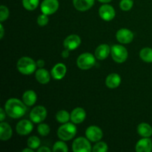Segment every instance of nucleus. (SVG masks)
<instances>
[{
  "label": "nucleus",
  "mask_w": 152,
  "mask_h": 152,
  "mask_svg": "<svg viewBox=\"0 0 152 152\" xmlns=\"http://www.w3.org/2000/svg\"><path fill=\"white\" fill-rule=\"evenodd\" d=\"M134 2L132 0H121L120 3V7L123 11H129L133 7Z\"/></svg>",
  "instance_id": "obj_30"
},
{
  "label": "nucleus",
  "mask_w": 152,
  "mask_h": 152,
  "mask_svg": "<svg viewBox=\"0 0 152 152\" xmlns=\"http://www.w3.org/2000/svg\"><path fill=\"white\" fill-rule=\"evenodd\" d=\"M35 77L37 81L41 84H47L50 81V74L47 70L41 68L36 71Z\"/></svg>",
  "instance_id": "obj_22"
},
{
  "label": "nucleus",
  "mask_w": 152,
  "mask_h": 152,
  "mask_svg": "<svg viewBox=\"0 0 152 152\" xmlns=\"http://www.w3.org/2000/svg\"><path fill=\"white\" fill-rule=\"evenodd\" d=\"M77 134V127L73 123H66L59 128L57 136L59 139L64 141H68L73 139Z\"/></svg>",
  "instance_id": "obj_3"
},
{
  "label": "nucleus",
  "mask_w": 152,
  "mask_h": 152,
  "mask_svg": "<svg viewBox=\"0 0 152 152\" xmlns=\"http://www.w3.org/2000/svg\"><path fill=\"white\" fill-rule=\"evenodd\" d=\"M53 151H62V152H68V145L64 142L63 141H58L53 145Z\"/></svg>",
  "instance_id": "obj_28"
},
{
  "label": "nucleus",
  "mask_w": 152,
  "mask_h": 152,
  "mask_svg": "<svg viewBox=\"0 0 152 152\" xmlns=\"http://www.w3.org/2000/svg\"><path fill=\"white\" fill-rule=\"evenodd\" d=\"M108 151V145L104 142H98L92 148L93 152H105Z\"/></svg>",
  "instance_id": "obj_31"
},
{
  "label": "nucleus",
  "mask_w": 152,
  "mask_h": 152,
  "mask_svg": "<svg viewBox=\"0 0 152 152\" xmlns=\"http://www.w3.org/2000/svg\"><path fill=\"white\" fill-rule=\"evenodd\" d=\"M116 38L119 42L122 44H129L134 39V34L130 30L121 28L118 30L116 34Z\"/></svg>",
  "instance_id": "obj_11"
},
{
  "label": "nucleus",
  "mask_w": 152,
  "mask_h": 152,
  "mask_svg": "<svg viewBox=\"0 0 152 152\" xmlns=\"http://www.w3.org/2000/svg\"><path fill=\"white\" fill-rule=\"evenodd\" d=\"M48 15L45 14V13L40 14L39 16H38V18H37V23H38V25L41 27L45 26L46 25H48Z\"/></svg>",
  "instance_id": "obj_33"
},
{
  "label": "nucleus",
  "mask_w": 152,
  "mask_h": 152,
  "mask_svg": "<svg viewBox=\"0 0 152 152\" xmlns=\"http://www.w3.org/2000/svg\"><path fill=\"white\" fill-rule=\"evenodd\" d=\"M69 51H70V50L65 48V50H64L62 52V56L63 59H67V58L69 56V54H70Z\"/></svg>",
  "instance_id": "obj_36"
},
{
  "label": "nucleus",
  "mask_w": 152,
  "mask_h": 152,
  "mask_svg": "<svg viewBox=\"0 0 152 152\" xmlns=\"http://www.w3.org/2000/svg\"><path fill=\"white\" fill-rule=\"evenodd\" d=\"M0 31H1V32H0V38L2 39L3 37H4V27H3L2 23H1V24H0Z\"/></svg>",
  "instance_id": "obj_38"
},
{
  "label": "nucleus",
  "mask_w": 152,
  "mask_h": 152,
  "mask_svg": "<svg viewBox=\"0 0 152 152\" xmlns=\"http://www.w3.org/2000/svg\"><path fill=\"white\" fill-rule=\"evenodd\" d=\"M99 15L103 20L109 22L115 17V10L111 5L108 4H102L99 9Z\"/></svg>",
  "instance_id": "obj_10"
},
{
  "label": "nucleus",
  "mask_w": 152,
  "mask_h": 152,
  "mask_svg": "<svg viewBox=\"0 0 152 152\" xmlns=\"http://www.w3.org/2000/svg\"><path fill=\"white\" fill-rule=\"evenodd\" d=\"M13 131L10 125L7 123L1 122L0 123V139L2 141H7L12 137Z\"/></svg>",
  "instance_id": "obj_19"
},
{
  "label": "nucleus",
  "mask_w": 152,
  "mask_h": 152,
  "mask_svg": "<svg viewBox=\"0 0 152 152\" xmlns=\"http://www.w3.org/2000/svg\"><path fill=\"white\" fill-rule=\"evenodd\" d=\"M72 148L74 152H90L92 151L89 140L83 137L77 138L73 142Z\"/></svg>",
  "instance_id": "obj_6"
},
{
  "label": "nucleus",
  "mask_w": 152,
  "mask_h": 152,
  "mask_svg": "<svg viewBox=\"0 0 152 152\" xmlns=\"http://www.w3.org/2000/svg\"><path fill=\"white\" fill-rule=\"evenodd\" d=\"M86 137L91 142H99L103 136L100 128L96 126H89L86 131Z\"/></svg>",
  "instance_id": "obj_9"
},
{
  "label": "nucleus",
  "mask_w": 152,
  "mask_h": 152,
  "mask_svg": "<svg viewBox=\"0 0 152 152\" xmlns=\"http://www.w3.org/2000/svg\"><path fill=\"white\" fill-rule=\"evenodd\" d=\"M56 119L59 123L64 124L69 121V120L71 119V114L65 110H61L56 113Z\"/></svg>",
  "instance_id": "obj_25"
},
{
  "label": "nucleus",
  "mask_w": 152,
  "mask_h": 152,
  "mask_svg": "<svg viewBox=\"0 0 152 152\" xmlns=\"http://www.w3.org/2000/svg\"><path fill=\"white\" fill-rule=\"evenodd\" d=\"M111 54L112 59L117 63H123L128 58L127 49L120 45H114L111 48Z\"/></svg>",
  "instance_id": "obj_5"
},
{
  "label": "nucleus",
  "mask_w": 152,
  "mask_h": 152,
  "mask_svg": "<svg viewBox=\"0 0 152 152\" xmlns=\"http://www.w3.org/2000/svg\"><path fill=\"white\" fill-rule=\"evenodd\" d=\"M137 132L142 137H150L152 136V127L148 123H142L138 126Z\"/></svg>",
  "instance_id": "obj_23"
},
{
  "label": "nucleus",
  "mask_w": 152,
  "mask_h": 152,
  "mask_svg": "<svg viewBox=\"0 0 152 152\" xmlns=\"http://www.w3.org/2000/svg\"><path fill=\"white\" fill-rule=\"evenodd\" d=\"M4 110L10 117L19 119L23 117L27 111L26 105L16 98H10L4 105Z\"/></svg>",
  "instance_id": "obj_1"
},
{
  "label": "nucleus",
  "mask_w": 152,
  "mask_h": 152,
  "mask_svg": "<svg viewBox=\"0 0 152 152\" xmlns=\"http://www.w3.org/2000/svg\"><path fill=\"white\" fill-rule=\"evenodd\" d=\"M37 99V95L34 91H26L22 95V101L28 106H32L36 103Z\"/></svg>",
  "instance_id": "obj_21"
},
{
  "label": "nucleus",
  "mask_w": 152,
  "mask_h": 152,
  "mask_svg": "<svg viewBox=\"0 0 152 152\" xmlns=\"http://www.w3.org/2000/svg\"><path fill=\"white\" fill-rule=\"evenodd\" d=\"M39 0H22V5L27 10H34L38 7Z\"/></svg>",
  "instance_id": "obj_26"
},
{
  "label": "nucleus",
  "mask_w": 152,
  "mask_h": 152,
  "mask_svg": "<svg viewBox=\"0 0 152 152\" xmlns=\"http://www.w3.org/2000/svg\"><path fill=\"white\" fill-rule=\"evenodd\" d=\"M86 117V113L83 108H76L71 111V120L72 123L74 124H80L85 120Z\"/></svg>",
  "instance_id": "obj_15"
},
{
  "label": "nucleus",
  "mask_w": 152,
  "mask_h": 152,
  "mask_svg": "<svg viewBox=\"0 0 152 152\" xmlns=\"http://www.w3.org/2000/svg\"><path fill=\"white\" fill-rule=\"evenodd\" d=\"M140 57L144 62L151 63L152 62V48H144L140 52Z\"/></svg>",
  "instance_id": "obj_24"
},
{
  "label": "nucleus",
  "mask_w": 152,
  "mask_h": 152,
  "mask_svg": "<svg viewBox=\"0 0 152 152\" xmlns=\"http://www.w3.org/2000/svg\"><path fill=\"white\" fill-rule=\"evenodd\" d=\"M120 83H121V77L116 73L110 74L105 79V85L109 88H117L120 86Z\"/></svg>",
  "instance_id": "obj_17"
},
{
  "label": "nucleus",
  "mask_w": 152,
  "mask_h": 152,
  "mask_svg": "<svg viewBox=\"0 0 152 152\" xmlns=\"http://www.w3.org/2000/svg\"><path fill=\"white\" fill-rule=\"evenodd\" d=\"M111 53V48L107 44H101L95 50V56L99 60L105 59Z\"/></svg>",
  "instance_id": "obj_18"
},
{
  "label": "nucleus",
  "mask_w": 152,
  "mask_h": 152,
  "mask_svg": "<svg viewBox=\"0 0 152 152\" xmlns=\"http://www.w3.org/2000/svg\"><path fill=\"white\" fill-rule=\"evenodd\" d=\"M81 44V39L76 34H71L68 36L63 42V45L65 48L70 50H75Z\"/></svg>",
  "instance_id": "obj_13"
},
{
  "label": "nucleus",
  "mask_w": 152,
  "mask_h": 152,
  "mask_svg": "<svg viewBox=\"0 0 152 152\" xmlns=\"http://www.w3.org/2000/svg\"><path fill=\"white\" fill-rule=\"evenodd\" d=\"M9 10L6 6L1 5L0 7V21L3 22L8 18Z\"/></svg>",
  "instance_id": "obj_32"
},
{
  "label": "nucleus",
  "mask_w": 152,
  "mask_h": 152,
  "mask_svg": "<svg viewBox=\"0 0 152 152\" xmlns=\"http://www.w3.org/2000/svg\"><path fill=\"white\" fill-rule=\"evenodd\" d=\"M98 1H100V2H102V3H109V2H111L112 0H98Z\"/></svg>",
  "instance_id": "obj_40"
},
{
  "label": "nucleus",
  "mask_w": 152,
  "mask_h": 152,
  "mask_svg": "<svg viewBox=\"0 0 152 152\" xmlns=\"http://www.w3.org/2000/svg\"><path fill=\"white\" fill-rule=\"evenodd\" d=\"M40 143L41 142H40L39 138L36 136L30 137L28 140V142H27L28 146L32 149H37V148H39Z\"/></svg>",
  "instance_id": "obj_27"
},
{
  "label": "nucleus",
  "mask_w": 152,
  "mask_h": 152,
  "mask_svg": "<svg viewBox=\"0 0 152 152\" xmlns=\"http://www.w3.org/2000/svg\"><path fill=\"white\" fill-rule=\"evenodd\" d=\"M58 0H43L41 4V11L46 15H51L59 8Z\"/></svg>",
  "instance_id": "obj_8"
},
{
  "label": "nucleus",
  "mask_w": 152,
  "mask_h": 152,
  "mask_svg": "<svg viewBox=\"0 0 152 152\" xmlns=\"http://www.w3.org/2000/svg\"><path fill=\"white\" fill-rule=\"evenodd\" d=\"M135 150L137 152H151L152 151V141L149 137H143L136 144Z\"/></svg>",
  "instance_id": "obj_14"
},
{
  "label": "nucleus",
  "mask_w": 152,
  "mask_h": 152,
  "mask_svg": "<svg viewBox=\"0 0 152 152\" xmlns=\"http://www.w3.org/2000/svg\"><path fill=\"white\" fill-rule=\"evenodd\" d=\"M37 63L34 59L28 56H23L18 60L16 67L21 74L24 75H30L36 71Z\"/></svg>",
  "instance_id": "obj_2"
},
{
  "label": "nucleus",
  "mask_w": 152,
  "mask_h": 152,
  "mask_svg": "<svg viewBox=\"0 0 152 152\" xmlns=\"http://www.w3.org/2000/svg\"><path fill=\"white\" fill-rule=\"evenodd\" d=\"M34 149H32V148H29L28 147V148H25V149L22 150V152H34V151H33Z\"/></svg>",
  "instance_id": "obj_39"
},
{
  "label": "nucleus",
  "mask_w": 152,
  "mask_h": 152,
  "mask_svg": "<svg viewBox=\"0 0 152 152\" xmlns=\"http://www.w3.org/2000/svg\"><path fill=\"white\" fill-rule=\"evenodd\" d=\"M67 68L64 64L57 63L51 70V76L55 80H62L65 76Z\"/></svg>",
  "instance_id": "obj_16"
},
{
  "label": "nucleus",
  "mask_w": 152,
  "mask_h": 152,
  "mask_svg": "<svg viewBox=\"0 0 152 152\" xmlns=\"http://www.w3.org/2000/svg\"><path fill=\"white\" fill-rule=\"evenodd\" d=\"M73 3L79 11H86L89 10L94 4V0H73Z\"/></svg>",
  "instance_id": "obj_20"
},
{
  "label": "nucleus",
  "mask_w": 152,
  "mask_h": 152,
  "mask_svg": "<svg viewBox=\"0 0 152 152\" xmlns=\"http://www.w3.org/2000/svg\"><path fill=\"white\" fill-rule=\"evenodd\" d=\"M34 129L33 123L30 120H22L19 121L16 124V131L18 134L21 136H25L31 133Z\"/></svg>",
  "instance_id": "obj_12"
},
{
  "label": "nucleus",
  "mask_w": 152,
  "mask_h": 152,
  "mask_svg": "<svg viewBox=\"0 0 152 152\" xmlns=\"http://www.w3.org/2000/svg\"><path fill=\"white\" fill-rule=\"evenodd\" d=\"M47 117V110L44 106L38 105L31 110L30 118L34 123H40L45 120Z\"/></svg>",
  "instance_id": "obj_7"
},
{
  "label": "nucleus",
  "mask_w": 152,
  "mask_h": 152,
  "mask_svg": "<svg viewBox=\"0 0 152 152\" xmlns=\"http://www.w3.org/2000/svg\"><path fill=\"white\" fill-rule=\"evenodd\" d=\"M6 111L5 110H4L3 108H0V121L3 122L4 120L5 119L6 117Z\"/></svg>",
  "instance_id": "obj_34"
},
{
  "label": "nucleus",
  "mask_w": 152,
  "mask_h": 152,
  "mask_svg": "<svg viewBox=\"0 0 152 152\" xmlns=\"http://www.w3.org/2000/svg\"><path fill=\"white\" fill-rule=\"evenodd\" d=\"M51 150L47 146H42L38 148V152H50Z\"/></svg>",
  "instance_id": "obj_35"
},
{
  "label": "nucleus",
  "mask_w": 152,
  "mask_h": 152,
  "mask_svg": "<svg viewBox=\"0 0 152 152\" xmlns=\"http://www.w3.org/2000/svg\"><path fill=\"white\" fill-rule=\"evenodd\" d=\"M37 65L39 68H43V66L45 65V61L42 60V59H39V60L37 62Z\"/></svg>",
  "instance_id": "obj_37"
},
{
  "label": "nucleus",
  "mask_w": 152,
  "mask_h": 152,
  "mask_svg": "<svg viewBox=\"0 0 152 152\" xmlns=\"http://www.w3.org/2000/svg\"><path fill=\"white\" fill-rule=\"evenodd\" d=\"M96 56L90 53H82L77 60V65L80 69L88 70L91 68L96 63Z\"/></svg>",
  "instance_id": "obj_4"
},
{
  "label": "nucleus",
  "mask_w": 152,
  "mask_h": 152,
  "mask_svg": "<svg viewBox=\"0 0 152 152\" xmlns=\"http://www.w3.org/2000/svg\"><path fill=\"white\" fill-rule=\"evenodd\" d=\"M37 130H38V133L41 136L45 137L49 134L50 129L48 125L45 124V123H41V124L39 125L38 128H37Z\"/></svg>",
  "instance_id": "obj_29"
}]
</instances>
